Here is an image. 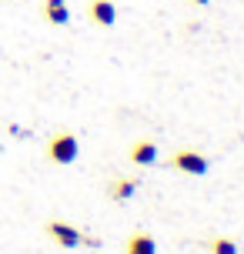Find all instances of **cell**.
<instances>
[{
  "instance_id": "cell-9",
  "label": "cell",
  "mask_w": 244,
  "mask_h": 254,
  "mask_svg": "<svg viewBox=\"0 0 244 254\" xmlns=\"http://www.w3.org/2000/svg\"><path fill=\"white\" fill-rule=\"evenodd\" d=\"M211 254H238V241L234 238H214L211 241Z\"/></svg>"
},
{
  "instance_id": "cell-10",
  "label": "cell",
  "mask_w": 244,
  "mask_h": 254,
  "mask_svg": "<svg viewBox=\"0 0 244 254\" xmlns=\"http://www.w3.org/2000/svg\"><path fill=\"white\" fill-rule=\"evenodd\" d=\"M191 3H201V7H204V3H211V0H191Z\"/></svg>"
},
{
  "instance_id": "cell-1",
  "label": "cell",
  "mask_w": 244,
  "mask_h": 254,
  "mask_svg": "<svg viewBox=\"0 0 244 254\" xmlns=\"http://www.w3.org/2000/svg\"><path fill=\"white\" fill-rule=\"evenodd\" d=\"M77 154H80V144L70 130H61V134H54L47 140V161L51 164H74Z\"/></svg>"
},
{
  "instance_id": "cell-5",
  "label": "cell",
  "mask_w": 244,
  "mask_h": 254,
  "mask_svg": "<svg viewBox=\"0 0 244 254\" xmlns=\"http://www.w3.org/2000/svg\"><path fill=\"white\" fill-rule=\"evenodd\" d=\"M127 254H157V241L151 231H134L127 238Z\"/></svg>"
},
{
  "instance_id": "cell-3",
  "label": "cell",
  "mask_w": 244,
  "mask_h": 254,
  "mask_svg": "<svg viewBox=\"0 0 244 254\" xmlns=\"http://www.w3.org/2000/svg\"><path fill=\"white\" fill-rule=\"evenodd\" d=\"M47 234H51L54 241L61 244V248H80V241H84V234H80L74 224H67V221H47Z\"/></svg>"
},
{
  "instance_id": "cell-6",
  "label": "cell",
  "mask_w": 244,
  "mask_h": 254,
  "mask_svg": "<svg viewBox=\"0 0 244 254\" xmlns=\"http://www.w3.org/2000/svg\"><path fill=\"white\" fill-rule=\"evenodd\" d=\"M154 161H157V144L154 140H137V144L130 147V164L147 167V164H154Z\"/></svg>"
},
{
  "instance_id": "cell-8",
  "label": "cell",
  "mask_w": 244,
  "mask_h": 254,
  "mask_svg": "<svg viewBox=\"0 0 244 254\" xmlns=\"http://www.w3.org/2000/svg\"><path fill=\"white\" fill-rule=\"evenodd\" d=\"M111 197H114V201H130V197H134V190H137V178H117V181H111Z\"/></svg>"
},
{
  "instance_id": "cell-2",
  "label": "cell",
  "mask_w": 244,
  "mask_h": 254,
  "mask_svg": "<svg viewBox=\"0 0 244 254\" xmlns=\"http://www.w3.org/2000/svg\"><path fill=\"white\" fill-rule=\"evenodd\" d=\"M171 167L181 174H207V157L197 151H178L171 154Z\"/></svg>"
},
{
  "instance_id": "cell-4",
  "label": "cell",
  "mask_w": 244,
  "mask_h": 254,
  "mask_svg": "<svg viewBox=\"0 0 244 254\" xmlns=\"http://www.w3.org/2000/svg\"><path fill=\"white\" fill-rule=\"evenodd\" d=\"M87 13H90V20H94L97 27H114L117 24V7L111 3V0H90Z\"/></svg>"
},
{
  "instance_id": "cell-7",
  "label": "cell",
  "mask_w": 244,
  "mask_h": 254,
  "mask_svg": "<svg viewBox=\"0 0 244 254\" xmlns=\"http://www.w3.org/2000/svg\"><path fill=\"white\" fill-rule=\"evenodd\" d=\"M44 17H47V24H54V27H64L67 20H70L67 0H44Z\"/></svg>"
}]
</instances>
